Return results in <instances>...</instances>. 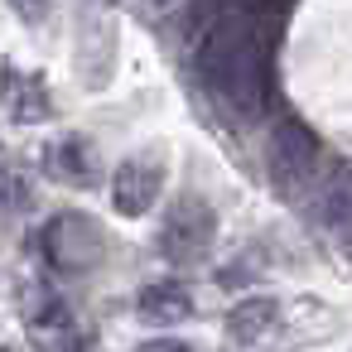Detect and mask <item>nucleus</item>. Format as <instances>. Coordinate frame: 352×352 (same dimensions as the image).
Masks as SVG:
<instances>
[{
    "label": "nucleus",
    "mask_w": 352,
    "mask_h": 352,
    "mask_svg": "<svg viewBox=\"0 0 352 352\" xmlns=\"http://www.w3.org/2000/svg\"><path fill=\"white\" fill-rule=\"evenodd\" d=\"M265 68H270L265 34L256 30L251 15H222L198 39V78L227 107V116L256 121L265 111V97H270V73Z\"/></svg>",
    "instance_id": "nucleus-1"
},
{
    "label": "nucleus",
    "mask_w": 352,
    "mask_h": 352,
    "mask_svg": "<svg viewBox=\"0 0 352 352\" xmlns=\"http://www.w3.org/2000/svg\"><path fill=\"white\" fill-rule=\"evenodd\" d=\"M39 251L54 275H92L107 256V236L87 212H54L39 232Z\"/></svg>",
    "instance_id": "nucleus-2"
},
{
    "label": "nucleus",
    "mask_w": 352,
    "mask_h": 352,
    "mask_svg": "<svg viewBox=\"0 0 352 352\" xmlns=\"http://www.w3.org/2000/svg\"><path fill=\"white\" fill-rule=\"evenodd\" d=\"M25 328L39 352H82L87 347V333H82L73 304L49 285H34L25 294Z\"/></svg>",
    "instance_id": "nucleus-3"
},
{
    "label": "nucleus",
    "mask_w": 352,
    "mask_h": 352,
    "mask_svg": "<svg viewBox=\"0 0 352 352\" xmlns=\"http://www.w3.org/2000/svg\"><path fill=\"white\" fill-rule=\"evenodd\" d=\"M314 164H318V135L304 126V121H280L270 131V184L275 193L285 198H299L314 179Z\"/></svg>",
    "instance_id": "nucleus-4"
},
{
    "label": "nucleus",
    "mask_w": 352,
    "mask_h": 352,
    "mask_svg": "<svg viewBox=\"0 0 352 352\" xmlns=\"http://www.w3.org/2000/svg\"><path fill=\"white\" fill-rule=\"evenodd\" d=\"M212 241H217V212L203 198H179L160 227V251L174 265H193L212 251Z\"/></svg>",
    "instance_id": "nucleus-5"
},
{
    "label": "nucleus",
    "mask_w": 352,
    "mask_h": 352,
    "mask_svg": "<svg viewBox=\"0 0 352 352\" xmlns=\"http://www.w3.org/2000/svg\"><path fill=\"white\" fill-rule=\"evenodd\" d=\"M164 169L155 160H121V169L111 174V203L121 217H145L160 198Z\"/></svg>",
    "instance_id": "nucleus-6"
},
{
    "label": "nucleus",
    "mask_w": 352,
    "mask_h": 352,
    "mask_svg": "<svg viewBox=\"0 0 352 352\" xmlns=\"http://www.w3.org/2000/svg\"><path fill=\"white\" fill-rule=\"evenodd\" d=\"M0 102L15 121H39L49 111V87L25 68H0Z\"/></svg>",
    "instance_id": "nucleus-7"
},
{
    "label": "nucleus",
    "mask_w": 352,
    "mask_h": 352,
    "mask_svg": "<svg viewBox=\"0 0 352 352\" xmlns=\"http://www.w3.org/2000/svg\"><path fill=\"white\" fill-rule=\"evenodd\" d=\"M135 314L145 318V323H184L188 314H193V294L184 289V285H174V280H160V285H145L140 289V299H135Z\"/></svg>",
    "instance_id": "nucleus-8"
},
{
    "label": "nucleus",
    "mask_w": 352,
    "mask_h": 352,
    "mask_svg": "<svg viewBox=\"0 0 352 352\" xmlns=\"http://www.w3.org/2000/svg\"><path fill=\"white\" fill-rule=\"evenodd\" d=\"M318 217L333 232H347L352 236V169H338L328 179V188L318 193Z\"/></svg>",
    "instance_id": "nucleus-9"
},
{
    "label": "nucleus",
    "mask_w": 352,
    "mask_h": 352,
    "mask_svg": "<svg viewBox=\"0 0 352 352\" xmlns=\"http://www.w3.org/2000/svg\"><path fill=\"white\" fill-rule=\"evenodd\" d=\"M275 323V299H241L232 314H227V333L236 338V342H256L265 328Z\"/></svg>",
    "instance_id": "nucleus-10"
},
{
    "label": "nucleus",
    "mask_w": 352,
    "mask_h": 352,
    "mask_svg": "<svg viewBox=\"0 0 352 352\" xmlns=\"http://www.w3.org/2000/svg\"><path fill=\"white\" fill-rule=\"evenodd\" d=\"M54 169H58L63 179H73V184H87V179L97 174V164H92V150H87L82 140H63V145L54 150Z\"/></svg>",
    "instance_id": "nucleus-11"
},
{
    "label": "nucleus",
    "mask_w": 352,
    "mask_h": 352,
    "mask_svg": "<svg viewBox=\"0 0 352 352\" xmlns=\"http://www.w3.org/2000/svg\"><path fill=\"white\" fill-rule=\"evenodd\" d=\"M30 184L15 174V169H0V203H10V208H30Z\"/></svg>",
    "instance_id": "nucleus-12"
},
{
    "label": "nucleus",
    "mask_w": 352,
    "mask_h": 352,
    "mask_svg": "<svg viewBox=\"0 0 352 352\" xmlns=\"http://www.w3.org/2000/svg\"><path fill=\"white\" fill-rule=\"evenodd\" d=\"M10 10H15L25 25H44L49 10H54V0H10Z\"/></svg>",
    "instance_id": "nucleus-13"
},
{
    "label": "nucleus",
    "mask_w": 352,
    "mask_h": 352,
    "mask_svg": "<svg viewBox=\"0 0 352 352\" xmlns=\"http://www.w3.org/2000/svg\"><path fill=\"white\" fill-rule=\"evenodd\" d=\"M135 352H193V347L179 342V338H155V342H140Z\"/></svg>",
    "instance_id": "nucleus-14"
},
{
    "label": "nucleus",
    "mask_w": 352,
    "mask_h": 352,
    "mask_svg": "<svg viewBox=\"0 0 352 352\" xmlns=\"http://www.w3.org/2000/svg\"><path fill=\"white\" fill-rule=\"evenodd\" d=\"M0 352H6V347H0Z\"/></svg>",
    "instance_id": "nucleus-15"
}]
</instances>
